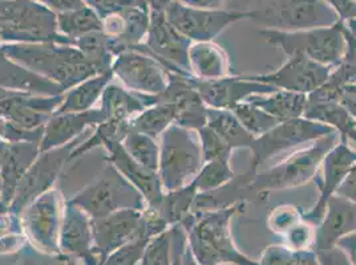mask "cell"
Listing matches in <instances>:
<instances>
[{
	"label": "cell",
	"instance_id": "34",
	"mask_svg": "<svg viewBox=\"0 0 356 265\" xmlns=\"http://www.w3.org/2000/svg\"><path fill=\"white\" fill-rule=\"evenodd\" d=\"M197 195L198 190L194 182L175 191L165 192L157 211L169 227H175L181 224L193 212L194 200Z\"/></svg>",
	"mask_w": 356,
	"mask_h": 265
},
{
	"label": "cell",
	"instance_id": "15",
	"mask_svg": "<svg viewBox=\"0 0 356 265\" xmlns=\"http://www.w3.org/2000/svg\"><path fill=\"white\" fill-rule=\"evenodd\" d=\"M192 44L193 42L168 22L165 12L150 11V24L143 45L165 71L192 76L189 67V48Z\"/></svg>",
	"mask_w": 356,
	"mask_h": 265
},
{
	"label": "cell",
	"instance_id": "22",
	"mask_svg": "<svg viewBox=\"0 0 356 265\" xmlns=\"http://www.w3.org/2000/svg\"><path fill=\"white\" fill-rule=\"evenodd\" d=\"M353 232H356V205L334 195L327 202L323 219L315 227L314 250L321 253L331 250Z\"/></svg>",
	"mask_w": 356,
	"mask_h": 265
},
{
	"label": "cell",
	"instance_id": "11",
	"mask_svg": "<svg viewBox=\"0 0 356 265\" xmlns=\"http://www.w3.org/2000/svg\"><path fill=\"white\" fill-rule=\"evenodd\" d=\"M335 132V129L325 123L305 117L280 122L270 132L254 139L250 148L252 158L249 169L254 173H258L259 166L270 158L290 148H297L299 145L312 144L314 141Z\"/></svg>",
	"mask_w": 356,
	"mask_h": 265
},
{
	"label": "cell",
	"instance_id": "28",
	"mask_svg": "<svg viewBox=\"0 0 356 265\" xmlns=\"http://www.w3.org/2000/svg\"><path fill=\"white\" fill-rule=\"evenodd\" d=\"M248 103L264 110L280 122L303 117L307 108V94L289 90H275L268 94H254L246 99Z\"/></svg>",
	"mask_w": 356,
	"mask_h": 265
},
{
	"label": "cell",
	"instance_id": "2",
	"mask_svg": "<svg viewBox=\"0 0 356 265\" xmlns=\"http://www.w3.org/2000/svg\"><path fill=\"white\" fill-rule=\"evenodd\" d=\"M1 52L31 72L55 83L65 92L96 76V69L74 45L7 43Z\"/></svg>",
	"mask_w": 356,
	"mask_h": 265
},
{
	"label": "cell",
	"instance_id": "49",
	"mask_svg": "<svg viewBox=\"0 0 356 265\" xmlns=\"http://www.w3.org/2000/svg\"><path fill=\"white\" fill-rule=\"evenodd\" d=\"M339 103L347 109V112L356 119V84H348L341 89Z\"/></svg>",
	"mask_w": 356,
	"mask_h": 265
},
{
	"label": "cell",
	"instance_id": "5",
	"mask_svg": "<svg viewBox=\"0 0 356 265\" xmlns=\"http://www.w3.org/2000/svg\"><path fill=\"white\" fill-rule=\"evenodd\" d=\"M338 132H331L314 141L310 146L293 153L282 162L258 171L252 182V189L266 200L268 192L281 191L303 186L316 176L327 153L337 145Z\"/></svg>",
	"mask_w": 356,
	"mask_h": 265
},
{
	"label": "cell",
	"instance_id": "13",
	"mask_svg": "<svg viewBox=\"0 0 356 265\" xmlns=\"http://www.w3.org/2000/svg\"><path fill=\"white\" fill-rule=\"evenodd\" d=\"M168 74V85L163 92L157 96L136 93L144 105L149 108L156 103H169L176 109L175 123L198 132L208 125V106L202 101L200 93L191 83V76L170 72Z\"/></svg>",
	"mask_w": 356,
	"mask_h": 265
},
{
	"label": "cell",
	"instance_id": "47",
	"mask_svg": "<svg viewBox=\"0 0 356 265\" xmlns=\"http://www.w3.org/2000/svg\"><path fill=\"white\" fill-rule=\"evenodd\" d=\"M335 195L356 205V164L348 171L347 177L344 178L341 186L337 189Z\"/></svg>",
	"mask_w": 356,
	"mask_h": 265
},
{
	"label": "cell",
	"instance_id": "61",
	"mask_svg": "<svg viewBox=\"0 0 356 265\" xmlns=\"http://www.w3.org/2000/svg\"><path fill=\"white\" fill-rule=\"evenodd\" d=\"M354 83L356 84V74H355V80H354Z\"/></svg>",
	"mask_w": 356,
	"mask_h": 265
},
{
	"label": "cell",
	"instance_id": "27",
	"mask_svg": "<svg viewBox=\"0 0 356 265\" xmlns=\"http://www.w3.org/2000/svg\"><path fill=\"white\" fill-rule=\"evenodd\" d=\"M192 76L201 80H217L230 74V60L222 46L214 42L193 43L189 48Z\"/></svg>",
	"mask_w": 356,
	"mask_h": 265
},
{
	"label": "cell",
	"instance_id": "7",
	"mask_svg": "<svg viewBox=\"0 0 356 265\" xmlns=\"http://www.w3.org/2000/svg\"><path fill=\"white\" fill-rule=\"evenodd\" d=\"M259 35L268 44L280 46L287 56L300 53L332 69L341 64L347 52L341 20L330 27L296 32L262 28Z\"/></svg>",
	"mask_w": 356,
	"mask_h": 265
},
{
	"label": "cell",
	"instance_id": "45",
	"mask_svg": "<svg viewBox=\"0 0 356 265\" xmlns=\"http://www.w3.org/2000/svg\"><path fill=\"white\" fill-rule=\"evenodd\" d=\"M294 253L284 244H271L261 255L258 265H294Z\"/></svg>",
	"mask_w": 356,
	"mask_h": 265
},
{
	"label": "cell",
	"instance_id": "20",
	"mask_svg": "<svg viewBox=\"0 0 356 265\" xmlns=\"http://www.w3.org/2000/svg\"><path fill=\"white\" fill-rule=\"evenodd\" d=\"M356 164V150L350 148L347 142L337 144L334 148L327 153L322 166L323 176L319 179V190L321 198L315 203V206L309 211L302 212V219L314 227H316L325 216L327 202L331 196L335 195L337 189L341 186L348 171Z\"/></svg>",
	"mask_w": 356,
	"mask_h": 265
},
{
	"label": "cell",
	"instance_id": "56",
	"mask_svg": "<svg viewBox=\"0 0 356 265\" xmlns=\"http://www.w3.org/2000/svg\"><path fill=\"white\" fill-rule=\"evenodd\" d=\"M61 259L64 260V264L65 265H83L81 263L74 260V259H71V257H61Z\"/></svg>",
	"mask_w": 356,
	"mask_h": 265
},
{
	"label": "cell",
	"instance_id": "55",
	"mask_svg": "<svg viewBox=\"0 0 356 265\" xmlns=\"http://www.w3.org/2000/svg\"><path fill=\"white\" fill-rule=\"evenodd\" d=\"M179 265H200L197 263V260L194 259V256L192 255L191 250L188 248V244H186V248H185L184 253H182Z\"/></svg>",
	"mask_w": 356,
	"mask_h": 265
},
{
	"label": "cell",
	"instance_id": "33",
	"mask_svg": "<svg viewBox=\"0 0 356 265\" xmlns=\"http://www.w3.org/2000/svg\"><path fill=\"white\" fill-rule=\"evenodd\" d=\"M176 121V109L169 103H156L129 119L131 132H143L154 139L161 138L163 132Z\"/></svg>",
	"mask_w": 356,
	"mask_h": 265
},
{
	"label": "cell",
	"instance_id": "19",
	"mask_svg": "<svg viewBox=\"0 0 356 265\" xmlns=\"http://www.w3.org/2000/svg\"><path fill=\"white\" fill-rule=\"evenodd\" d=\"M191 83L208 108L225 110H232L237 103L254 94H268L278 90L243 76H226L217 80H201L191 76Z\"/></svg>",
	"mask_w": 356,
	"mask_h": 265
},
{
	"label": "cell",
	"instance_id": "39",
	"mask_svg": "<svg viewBox=\"0 0 356 265\" xmlns=\"http://www.w3.org/2000/svg\"><path fill=\"white\" fill-rule=\"evenodd\" d=\"M234 177L236 174L230 167V162L210 161L204 163L193 182L198 192H207L221 187Z\"/></svg>",
	"mask_w": 356,
	"mask_h": 265
},
{
	"label": "cell",
	"instance_id": "63",
	"mask_svg": "<svg viewBox=\"0 0 356 265\" xmlns=\"http://www.w3.org/2000/svg\"><path fill=\"white\" fill-rule=\"evenodd\" d=\"M355 150H356V145H355Z\"/></svg>",
	"mask_w": 356,
	"mask_h": 265
},
{
	"label": "cell",
	"instance_id": "31",
	"mask_svg": "<svg viewBox=\"0 0 356 265\" xmlns=\"http://www.w3.org/2000/svg\"><path fill=\"white\" fill-rule=\"evenodd\" d=\"M100 100V109L103 110L106 119L129 121L147 109L136 93L112 83L106 85Z\"/></svg>",
	"mask_w": 356,
	"mask_h": 265
},
{
	"label": "cell",
	"instance_id": "24",
	"mask_svg": "<svg viewBox=\"0 0 356 265\" xmlns=\"http://www.w3.org/2000/svg\"><path fill=\"white\" fill-rule=\"evenodd\" d=\"M255 176L257 173L248 169L243 174L236 176L230 182L216 190L198 192L194 200L193 212L213 211L249 202H265V199L252 189Z\"/></svg>",
	"mask_w": 356,
	"mask_h": 265
},
{
	"label": "cell",
	"instance_id": "9",
	"mask_svg": "<svg viewBox=\"0 0 356 265\" xmlns=\"http://www.w3.org/2000/svg\"><path fill=\"white\" fill-rule=\"evenodd\" d=\"M165 16L176 30L193 43L213 42L229 26L252 20L254 10H202L194 8L175 0L166 10Z\"/></svg>",
	"mask_w": 356,
	"mask_h": 265
},
{
	"label": "cell",
	"instance_id": "3",
	"mask_svg": "<svg viewBox=\"0 0 356 265\" xmlns=\"http://www.w3.org/2000/svg\"><path fill=\"white\" fill-rule=\"evenodd\" d=\"M1 43L74 45L58 28V16L35 0H0Z\"/></svg>",
	"mask_w": 356,
	"mask_h": 265
},
{
	"label": "cell",
	"instance_id": "10",
	"mask_svg": "<svg viewBox=\"0 0 356 265\" xmlns=\"http://www.w3.org/2000/svg\"><path fill=\"white\" fill-rule=\"evenodd\" d=\"M84 139L86 138L81 135L64 146L40 153L35 162L31 164L24 177L19 182L14 199L8 207L10 212L20 216L22 212L30 206L35 199L52 190V186L59 178L61 170L67 163H70V157L72 151Z\"/></svg>",
	"mask_w": 356,
	"mask_h": 265
},
{
	"label": "cell",
	"instance_id": "44",
	"mask_svg": "<svg viewBox=\"0 0 356 265\" xmlns=\"http://www.w3.org/2000/svg\"><path fill=\"white\" fill-rule=\"evenodd\" d=\"M282 239L283 244L287 246L290 250H293L294 252L314 250L315 227L306 221H300L290 231H287L282 236Z\"/></svg>",
	"mask_w": 356,
	"mask_h": 265
},
{
	"label": "cell",
	"instance_id": "12",
	"mask_svg": "<svg viewBox=\"0 0 356 265\" xmlns=\"http://www.w3.org/2000/svg\"><path fill=\"white\" fill-rule=\"evenodd\" d=\"M59 190H49L27 207L20 218L23 232L36 250L61 256L59 246L60 227L64 205Z\"/></svg>",
	"mask_w": 356,
	"mask_h": 265
},
{
	"label": "cell",
	"instance_id": "1",
	"mask_svg": "<svg viewBox=\"0 0 356 265\" xmlns=\"http://www.w3.org/2000/svg\"><path fill=\"white\" fill-rule=\"evenodd\" d=\"M248 203L192 212L179 225L186 232L188 248L200 265H258L238 250L232 236L233 218L243 212Z\"/></svg>",
	"mask_w": 356,
	"mask_h": 265
},
{
	"label": "cell",
	"instance_id": "8",
	"mask_svg": "<svg viewBox=\"0 0 356 265\" xmlns=\"http://www.w3.org/2000/svg\"><path fill=\"white\" fill-rule=\"evenodd\" d=\"M252 20L266 30L296 32L330 27L341 19L325 0H264Z\"/></svg>",
	"mask_w": 356,
	"mask_h": 265
},
{
	"label": "cell",
	"instance_id": "29",
	"mask_svg": "<svg viewBox=\"0 0 356 265\" xmlns=\"http://www.w3.org/2000/svg\"><path fill=\"white\" fill-rule=\"evenodd\" d=\"M113 77L115 76L111 69L104 74H96L67 90L63 94V101L54 114L77 113L93 109V106L102 99L106 85L112 83Z\"/></svg>",
	"mask_w": 356,
	"mask_h": 265
},
{
	"label": "cell",
	"instance_id": "18",
	"mask_svg": "<svg viewBox=\"0 0 356 265\" xmlns=\"http://www.w3.org/2000/svg\"><path fill=\"white\" fill-rule=\"evenodd\" d=\"M143 212L141 210H120L104 218L92 219L93 250L100 257L102 264L113 250L136 236H148L143 227Z\"/></svg>",
	"mask_w": 356,
	"mask_h": 265
},
{
	"label": "cell",
	"instance_id": "50",
	"mask_svg": "<svg viewBox=\"0 0 356 265\" xmlns=\"http://www.w3.org/2000/svg\"><path fill=\"white\" fill-rule=\"evenodd\" d=\"M337 246L346 252L351 264L356 265V232L344 236L338 241Z\"/></svg>",
	"mask_w": 356,
	"mask_h": 265
},
{
	"label": "cell",
	"instance_id": "23",
	"mask_svg": "<svg viewBox=\"0 0 356 265\" xmlns=\"http://www.w3.org/2000/svg\"><path fill=\"white\" fill-rule=\"evenodd\" d=\"M105 119L106 118L102 109L52 114V117L49 118L44 126L43 138L39 144L40 153L72 142L76 138L81 137L83 132L96 128L97 125L104 122Z\"/></svg>",
	"mask_w": 356,
	"mask_h": 265
},
{
	"label": "cell",
	"instance_id": "36",
	"mask_svg": "<svg viewBox=\"0 0 356 265\" xmlns=\"http://www.w3.org/2000/svg\"><path fill=\"white\" fill-rule=\"evenodd\" d=\"M76 46L86 59L88 60L90 65L96 69L97 74H104L112 69L113 55L108 46V36L103 31L92 32L74 40Z\"/></svg>",
	"mask_w": 356,
	"mask_h": 265
},
{
	"label": "cell",
	"instance_id": "46",
	"mask_svg": "<svg viewBox=\"0 0 356 265\" xmlns=\"http://www.w3.org/2000/svg\"><path fill=\"white\" fill-rule=\"evenodd\" d=\"M40 4H43L48 10H51L52 12L58 14H64V12H70L74 11L79 8H83L84 6H87V3L84 0H35Z\"/></svg>",
	"mask_w": 356,
	"mask_h": 265
},
{
	"label": "cell",
	"instance_id": "25",
	"mask_svg": "<svg viewBox=\"0 0 356 265\" xmlns=\"http://www.w3.org/2000/svg\"><path fill=\"white\" fill-rule=\"evenodd\" d=\"M40 148L38 142H10L6 155L0 164L1 178V202L0 205L10 207L16 189L31 164L39 157Z\"/></svg>",
	"mask_w": 356,
	"mask_h": 265
},
{
	"label": "cell",
	"instance_id": "48",
	"mask_svg": "<svg viewBox=\"0 0 356 265\" xmlns=\"http://www.w3.org/2000/svg\"><path fill=\"white\" fill-rule=\"evenodd\" d=\"M318 257L321 265H353L346 252L338 246L331 250L318 253Z\"/></svg>",
	"mask_w": 356,
	"mask_h": 265
},
{
	"label": "cell",
	"instance_id": "6",
	"mask_svg": "<svg viewBox=\"0 0 356 265\" xmlns=\"http://www.w3.org/2000/svg\"><path fill=\"white\" fill-rule=\"evenodd\" d=\"M204 166L198 132L170 125L161 135L159 176L163 191H175L192 183Z\"/></svg>",
	"mask_w": 356,
	"mask_h": 265
},
{
	"label": "cell",
	"instance_id": "62",
	"mask_svg": "<svg viewBox=\"0 0 356 265\" xmlns=\"http://www.w3.org/2000/svg\"><path fill=\"white\" fill-rule=\"evenodd\" d=\"M353 1H354V3H356V0H353Z\"/></svg>",
	"mask_w": 356,
	"mask_h": 265
},
{
	"label": "cell",
	"instance_id": "4",
	"mask_svg": "<svg viewBox=\"0 0 356 265\" xmlns=\"http://www.w3.org/2000/svg\"><path fill=\"white\" fill-rule=\"evenodd\" d=\"M68 202L80 207L92 219L104 218L120 210L144 211L147 208L141 192L109 162L102 174L74 194Z\"/></svg>",
	"mask_w": 356,
	"mask_h": 265
},
{
	"label": "cell",
	"instance_id": "60",
	"mask_svg": "<svg viewBox=\"0 0 356 265\" xmlns=\"http://www.w3.org/2000/svg\"><path fill=\"white\" fill-rule=\"evenodd\" d=\"M1 45L3 44H1V40H0V49H1Z\"/></svg>",
	"mask_w": 356,
	"mask_h": 265
},
{
	"label": "cell",
	"instance_id": "53",
	"mask_svg": "<svg viewBox=\"0 0 356 265\" xmlns=\"http://www.w3.org/2000/svg\"><path fill=\"white\" fill-rule=\"evenodd\" d=\"M341 30H343V35L346 39V44H347V52H346V58L347 59L356 60V36L351 35L348 31L346 30V27L343 26L341 22Z\"/></svg>",
	"mask_w": 356,
	"mask_h": 265
},
{
	"label": "cell",
	"instance_id": "32",
	"mask_svg": "<svg viewBox=\"0 0 356 265\" xmlns=\"http://www.w3.org/2000/svg\"><path fill=\"white\" fill-rule=\"evenodd\" d=\"M208 126L217 132L230 148H252L254 137L248 132L232 110L208 108Z\"/></svg>",
	"mask_w": 356,
	"mask_h": 265
},
{
	"label": "cell",
	"instance_id": "51",
	"mask_svg": "<svg viewBox=\"0 0 356 265\" xmlns=\"http://www.w3.org/2000/svg\"><path fill=\"white\" fill-rule=\"evenodd\" d=\"M294 265H321V262L314 250H298L294 253Z\"/></svg>",
	"mask_w": 356,
	"mask_h": 265
},
{
	"label": "cell",
	"instance_id": "42",
	"mask_svg": "<svg viewBox=\"0 0 356 265\" xmlns=\"http://www.w3.org/2000/svg\"><path fill=\"white\" fill-rule=\"evenodd\" d=\"M197 132L201 144L204 163L210 162V161L230 162L233 148H230L217 132H214L211 128H209L208 125Z\"/></svg>",
	"mask_w": 356,
	"mask_h": 265
},
{
	"label": "cell",
	"instance_id": "52",
	"mask_svg": "<svg viewBox=\"0 0 356 265\" xmlns=\"http://www.w3.org/2000/svg\"><path fill=\"white\" fill-rule=\"evenodd\" d=\"M179 3L202 10H220L226 0H178Z\"/></svg>",
	"mask_w": 356,
	"mask_h": 265
},
{
	"label": "cell",
	"instance_id": "40",
	"mask_svg": "<svg viewBox=\"0 0 356 265\" xmlns=\"http://www.w3.org/2000/svg\"><path fill=\"white\" fill-rule=\"evenodd\" d=\"M152 239L144 234L136 236L120 248L113 250L102 265H140Z\"/></svg>",
	"mask_w": 356,
	"mask_h": 265
},
{
	"label": "cell",
	"instance_id": "59",
	"mask_svg": "<svg viewBox=\"0 0 356 265\" xmlns=\"http://www.w3.org/2000/svg\"><path fill=\"white\" fill-rule=\"evenodd\" d=\"M84 1H86V3H87V4H88L89 1H92V0H84Z\"/></svg>",
	"mask_w": 356,
	"mask_h": 265
},
{
	"label": "cell",
	"instance_id": "41",
	"mask_svg": "<svg viewBox=\"0 0 356 265\" xmlns=\"http://www.w3.org/2000/svg\"><path fill=\"white\" fill-rule=\"evenodd\" d=\"M175 260V250L172 241V230L153 237L141 259L140 265H172Z\"/></svg>",
	"mask_w": 356,
	"mask_h": 265
},
{
	"label": "cell",
	"instance_id": "30",
	"mask_svg": "<svg viewBox=\"0 0 356 265\" xmlns=\"http://www.w3.org/2000/svg\"><path fill=\"white\" fill-rule=\"evenodd\" d=\"M303 117L325 123L341 134V142L351 141L356 145V119L341 103H307Z\"/></svg>",
	"mask_w": 356,
	"mask_h": 265
},
{
	"label": "cell",
	"instance_id": "58",
	"mask_svg": "<svg viewBox=\"0 0 356 265\" xmlns=\"http://www.w3.org/2000/svg\"><path fill=\"white\" fill-rule=\"evenodd\" d=\"M0 265H15L14 263H0Z\"/></svg>",
	"mask_w": 356,
	"mask_h": 265
},
{
	"label": "cell",
	"instance_id": "17",
	"mask_svg": "<svg viewBox=\"0 0 356 265\" xmlns=\"http://www.w3.org/2000/svg\"><path fill=\"white\" fill-rule=\"evenodd\" d=\"M59 246L60 257H71L83 265H102L93 250L92 218L68 200L63 211Z\"/></svg>",
	"mask_w": 356,
	"mask_h": 265
},
{
	"label": "cell",
	"instance_id": "37",
	"mask_svg": "<svg viewBox=\"0 0 356 265\" xmlns=\"http://www.w3.org/2000/svg\"><path fill=\"white\" fill-rule=\"evenodd\" d=\"M121 144L136 162L159 173L160 145L157 139L143 132H129Z\"/></svg>",
	"mask_w": 356,
	"mask_h": 265
},
{
	"label": "cell",
	"instance_id": "35",
	"mask_svg": "<svg viewBox=\"0 0 356 265\" xmlns=\"http://www.w3.org/2000/svg\"><path fill=\"white\" fill-rule=\"evenodd\" d=\"M56 16L60 33L72 42L84 35L103 31L102 17L88 4L83 8Z\"/></svg>",
	"mask_w": 356,
	"mask_h": 265
},
{
	"label": "cell",
	"instance_id": "43",
	"mask_svg": "<svg viewBox=\"0 0 356 265\" xmlns=\"http://www.w3.org/2000/svg\"><path fill=\"white\" fill-rule=\"evenodd\" d=\"M302 212L303 211L299 207L290 205L277 206L267 218V227L273 234L283 236L300 221H303Z\"/></svg>",
	"mask_w": 356,
	"mask_h": 265
},
{
	"label": "cell",
	"instance_id": "16",
	"mask_svg": "<svg viewBox=\"0 0 356 265\" xmlns=\"http://www.w3.org/2000/svg\"><path fill=\"white\" fill-rule=\"evenodd\" d=\"M331 72L332 68L307 59L300 53H296L289 56L282 67L274 72L242 76L248 80L267 84L281 90L310 94L326 83Z\"/></svg>",
	"mask_w": 356,
	"mask_h": 265
},
{
	"label": "cell",
	"instance_id": "26",
	"mask_svg": "<svg viewBox=\"0 0 356 265\" xmlns=\"http://www.w3.org/2000/svg\"><path fill=\"white\" fill-rule=\"evenodd\" d=\"M0 89L23 92L38 96H61L65 90L58 84L31 72L14 60L8 59L0 49Z\"/></svg>",
	"mask_w": 356,
	"mask_h": 265
},
{
	"label": "cell",
	"instance_id": "14",
	"mask_svg": "<svg viewBox=\"0 0 356 265\" xmlns=\"http://www.w3.org/2000/svg\"><path fill=\"white\" fill-rule=\"evenodd\" d=\"M113 76L134 93L157 96L168 85V74L163 65L154 59L144 45L120 53L112 64Z\"/></svg>",
	"mask_w": 356,
	"mask_h": 265
},
{
	"label": "cell",
	"instance_id": "21",
	"mask_svg": "<svg viewBox=\"0 0 356 265\" xmlns=\"http://www.w3.org/2000/svg\"><path fill=\"white\" fill-rule=\"evenodd\" d=\"M103 148L108 151L106 162L115 166L125 179L129 180L141 192L147 202V207L157 210L165 194L159 173L148 170L147 167L136 162L125 151L121 142L106 141Z\"/></svg>",
	"mask_w": 356,
	"mask_h": 265
},
{
	"label": "cell",
	"instance_id": "57",
	"mask_svg": "<svg viewBox=\"0 0 356 265\" xmlns=\"http://www.w3.org/2000/svg\"><path fill=\"white\" fill-rule=\"evenodd\" d=\"M0 202H1V178H0Z\"/></svg>",
	"mask_w": 356,
	"mask_h": 265
},
{
	"label": "cell",
	"instance_id": "38",
	"mask_svg": "<svg viewBox=\"0 0 356 265\" xmlns=\"http://www.w3.org/2000/svg\"><path fill=\"white\" fill-rule=\"evenodd\" d=\"M232 112L242 123V126L250 132L254 138H258L265 132H270L280 123V121H277L275 118L271 117L270 114H267L252 103H248L246 100L237 103L232 109Z\"/></svg>",
	"mask_w": 356,
	"mask_h": 265
},
{
	"label": "cell",
	"instance_id": "54",
	"mask_svg": "<svg viewBox=\"0 0 356 265\" xmlns=\"http://www.w3.org/2000/svg\"><path fill=\"white\" fill-rule=\"evenodd\" d=\"M150 11H159L165 12V10L175 1V0H147Z\"/></svg>",
	"mask_w": 356,
	"mask_h": 265
}]
</instances>
